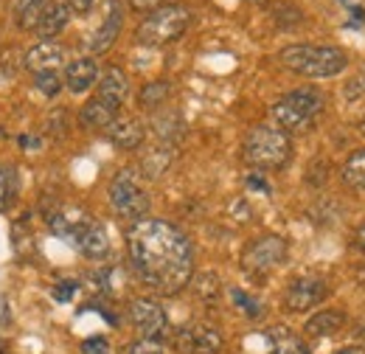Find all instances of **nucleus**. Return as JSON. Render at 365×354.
Wrapping results in <instances>:
<instances>
[{
    "label": "nucleus",
    "mask_w": 365,
    "mask_h": 354,
    "mask_svg": "<svg viewBox=\"0 0 365 354\" xmlns=\"http://www.w3.org/2000/svg\"><path fill=\"white\" fill-rule=\"evenodd\" d=\"M130 3H133V9H140V11H143V9H149V11H152V9L163 6V0H130Z\"/></svg>",
    "instance_id": "2f4dec72"
},
{
    "label": "nucleus",
    "mask_w": 365,
    "mask_h": 354,
    "mask_svg": "<svg viewBox=\"0 0 365 354\" xmlns=\"http://www.w3.org/2000/svg\"><path fill=\"white\" fill-rule=\"evenodd\" d=\"M0 354H3V340H0Z\"/></svg>",
    "instance_id": "58836bf2"
},
{
    "label": "nucleus",
    "mask_w": 365,
    "mask_h": 354,
    "mask_svg": "<svg viewBox=\"0 0 365 354\" xmlns=\"http://www.w3.org/2000/svg\"><path fill=\"white\" fill-rule=\"evenodd\" d=\"M93 6H96V0H68V9L76 14H88Z\"/></svg>",
    "instance_id": "c756f323"
},
{
    "label": "nucleus",
    "mask_w": 365,
    "mask_h": 354,
    "mask_svg": "<svg viewBox=\"0 0 365 354\" xmlns=\"http://www.w3.org/2000/svg\"><path fill=\"white\" fill-rule=\"evenodd\" d=\"M82 354H110V340L107 338H88L82 343Z\"/></svg>",
    "instance_id": "cd10ccee"
},
{
    "label": "nucleus",
    "mask_w": 365,
    "mask_h": 354,
    "mask_svg": "<svg viewBox=\"0 0 365 354\" xmlns=\"http://www.w3.org/2000/svg\"><path fill=\"white\" fill-rule=\"evenodd\" d=\"M250 3H264V0H250Z\"/></svg>",
    "instance_id": "4c0bfd02"
},
{
    "label": "nucleus",
    "mask_w": 365,
    "mask_h": 354,
    "mask_svg": "<svg viewBox=\"0 0 365 354\" xmlns=\"http://www.w3.org/2000/svg\"><path fill=\"white\" fill-rule=\"evenodd\" d=\"M323 113V96L315 88L292 90L273 104V118L284 133H309Z\"/></svg>",
    "instance_id": "20e7f679"
},
{
    "label": "nucleus",
    "mask_w": 365,
    "mask_h": 354,
    "mask_svg": "<svg viewBox=\"0 0 365 354\" xmlns=\"http://www.w3.org/2000/svg\"><path fill=\"white\" fill-rule=\"evenodd\" d=\"M343 326H346V315H343V312L323 310V312H315V315L307 320L304 332L312 335V338H329V335H337Z\"/></svg>",
    "instance_id": "a211bd4d"
},
{
    "label": "nucleus",
    "mask_w": 365,
    "mask_h": 354,
    "mask_svg": "<svg viewBox=\"0 0 365 354\" xmlns=\"http://www.w3.org/2000/svg\"><path fill=\"white\" fill-rule=\"evenodd\" d=\"M360 335H363V340H365V326H363V332H360Z\"/></svg>",
    "instance_id": "ea45409f"
},
{
    "label": "nucleus",
    "mask_w": 365,
    "mask_h": 354,
    "mask_svg": "<svg viewBox=\"0 0 365 354\" xmlns=\"http://www.w3.org/2000/svg\"><path fill=\"white\" fill-rule=\"evenodd\" d=\"M127 93H130V79H127V74L121 68H107L98 76V98L121 107L124 98H127Z\"/></svg>",
    "instance_id": "2eb2a0df"
},
{
    "label": "nucleus",
    "mask_w": 365,
    "mask_h": 354,
    "mask_svg": "<svg viewBox=\"0 0 365 354\" xmlns=\"http://www.w3.org/2000/svg\"><path fill=\"white\" fill-rule=\"evenodd\" d=\"M360 133L365 135V118H363V121H360Z\"/></svg>",
    "instance_id": "e433bc0d"
},
{
    "label": "nucleus",
    "mask_w": 365,
    "mask_h": 354,
    "mask_svg": "<svg viewBox=\"0 0 365 354\" xmlns=\"http://www.w3.org/2000/svg\"><path fill=\"white\" fill-rule=\"evenodd\" d=\"M169 161H172V152L166 149H158V152H152V155H146L143 158V172H146V177H160L163 175V169L169 166Z\"/></svg>",
    "instance_id": "393cba45"
},
{
    "label": "nucleus",
    "mask_w": 365,
    "mask_h": 354,
    "mask_svg": "<svg viewBox=\"0 0 365 354\" xmlns=\"http://www.w3.org/2000/svg\"><path fill=\"white\" fill-rule=\"evenodd\" d=\"M62 62H65V48L53 40H43L26 54V68L34 74H51Z\"/></svg>",
    "instance_id": "f8f14e48"
},
{
    "label": "nucleus",
    "mask_w": 365,
    "mask_h": 354,
    "mask_svg": "<svg viewBox=\"0 0 365 354\" xmlns=\"http://www.w3.org/2000/svg\"><path fill=\"white\" fill-rule=\"evenodd\" d=\"M220 278L214 275V273H200L197 278H194V293L202 298V301H217L220 298Z\"/></svg>",
    "instance_id": "4be33fe9"
},
{
    "label": "nucleus",
    "mask_w": 365,
    "mask_h": 354,
    "mask_svg": "<svg viewBox=\"0 0 365 354\" xmlns=\"http://www.w3.org/2000/svg\"><path fill=\"white\" fill-rule=\"evenodd\" d=\"M329 287L326 281L318 278V275H304V278H295L284 295V304L289 312H307L312 307H318L320 301L326 298Z\"/></svg>",
    "instance_id": "9d476101"
},
{
    "label": "nucleus",
    "mask_w": 365,
    "mask_h": 354,
    "mask_svg": "<svg viewBox=\"0 0 365 354\" xmlns=\"http://www.w3.org/2000/svg\"><path fill=\"white\" fill-rule=\"evenodd\" d=\"M37 90H40L43 96H56V93L62 90L59 74H56V71H51V74H37Z\"/></svg>",
    "instance_id": "bb28decb"
},
{
    "label": "nucleus",
    "mask_w": 365,
    "mask_h": 354,
    "mask_svg": "<svg viewBox=\"0 0 365 354\" xmlns=\"http://www.w3.org/2000/svg\"><path fill=\"white\" fill-rule=\"evenodd\" d=\"M175 346L182 354H217L222 349V335L214 326L194 323L175 332Z\"/></svg>",
    "instance_id": "1a4fd4ad"
},
{
    "label": "nucleus",
    "mask_w": 365,
    "mask_h": 354,
    "mask_svg": "<svg viewBox=\"0 0 365 354\" xmlns=\"http://www.w3.org/2000/svg\"><path fill=\"white\" fill-rule=\"evenodd\" d=\"M130 320H133V326L140 332L143 340H158L160 343L166 338V332H169L166 312H163V307L158 301H152V298H135L130 304Z\"/></svg>",
    "instance_id": "6e6552de"
},
{
    "label": "nucleus",
    "mask_w": 365,
    "mask_h": 354,
    "mask_svg": "<svg viewBox=\"0 0 365 354\" xmlns=\"http://www.w3.org/2000/svg\"><path fill=\"white\" fill-rule=\"evenodd\" d=\"M48 0H11V14H14V26L17 29H34Z\"/></svg>",
    "instance_id": "6ab92c4d"
},
{
    "label": "nucleus",
    "mask_w": 365,
    "mask_h": 354,
    "mask_svg": "<svg viewBox=\"0 0 365 354\" xmlns=\"http://www.w3.org/2000/svg\"><path fill=\"white\" fill-rule=\"evenodd\" d=\"M230 298H233V304L245 312L247 318H259V315H262V301H259V298H253V295H247L245 290L233 287V290H230Z\"/></svg>",
    "instance_id": "b1692460"
},
{
    "label": "nucleus",
    "mask_w": 365,
    "mask_h": 354,
    "mask_svg": "<svg viewBox=\"0 0 365 354\" xmlns=\"http://www.w3.org/2000/svg\"><path fill=\"white\" fill-rule=\"evenodd\" d=\"M110 206H113L115 214H121L124 220L133 222L143 220L149 214V197H146V191L140 188L138 177L130 169H124V172H118L113 177V183H110Z\"/></svg>",
    "instance_id": "423d86ee"
},
{
    "label": "nucleus",
    "mask_w": 365,
    "mask_h": 354,
    "mask_svg": "<svg viewBox=\"0 0 365 354\" xmlns=\"http://www.w3.org/2000/svg\"><path fill=\"white\" fill-rule=\"evenodd\" d=\"M287 259V242L281 236H262L250 242L242 253V267L253 275H264Z\"/></svg>",
    "instance_id": "0eeeda50"
},
{
    "label": "nucleus",
    "mask_w": 365,
    "mask_h": 354,
    "mask_svg": "<svg viewBox=\"0 0 365 354\" xmlns=\"http://www.w3.org/2000/svg\"><path fill=\"white\" fill-rule=\"evenodd\" d=\"M9 320H11L9 298H6V295H0V329H3V326H9Z\"/></svg>",
    "instance_id": "7c9ffc66"
},
{
    "label": "nucleus",
    "mask_w": 365,
    "mask_h": 354,
    "mask_svg": "<svg viewBox=\"0 0 365 354\" xmlns=\"http://www.w3.org/2000/svg\"><path fill=\"white\" fill-rule=\"evenodd\" d=\"M3 354H6V352H3Z\"/></svg>",
    "instance_id": "a19ab883"
},
{
    "label": "nucleus",
    "mask_w": 365,
    "mask_h": 354,
    "mask_svg": "<svg viewBox=\"0 0 365 354\" xmlns=\"http://www.w3.org/2000/svg\"><path fill=\"white\" fill-rule=\"evenodd\" d=\"M343 180L349 188H360L365 191V149H357L349 155L346 166H343Z\"/></svg>",
    "instance_id": "412c9836"
},
{
    "label": "nucleus",
    "mask_w": 365,
    "mask_h": 354,
    "mask_svg": "<svg viewBox=\"0 0 365 354\" xmlns=\"http://www.w3.org/2000/svg\"><path fill=\"white\" fill-rule=\"evenodd\" d=\"M20 146H23V149H37V146H40V138H29V135H23V138H20Z\"/></svg>",
    "instance_id": "f704fd0d"
},
{
    "label": "nucleus",
    "mask_w": 365,
    "mask_h": 354,
    "mask_svg": "<svg viewBox=\"0 0 365 354\" xmlns=\"http://www.w3.org/2000/svg\"><path fill=\"white\" fill-rule=\"evenodd\" d=\"M166 96H169V82H152L140 90V104L152 110V107H160L166 101Z\"/></svg>",
    "instance_id": "5701e85b"
},
{
    "label": "nucleus",
    "mask_w": 365,
    "mask_h": 354,
    "mask_svg": "<svg viewBox=\"0 0 365 354\" xmlns=\"http://www.w3.org/2000/svg\"><path fill=\"white\" fill-rule=\"evenodd\" d=\"M191 23V11L180 6V3H163L158 9H152L140 26H138L135 37L140 45H149V48H158V45H169L175 40H180L182 31L188 29Z\"/></svg>",
    "instance_id": "39448f33"
},
{
    "label": "nucleus",
    "mask_w": 365,
    "mask_h": 354,
    "mask_svg": "<svg viewBox=\"0 0 365 354\" xmlns=\"http://www.w3.org/2000/svg\"><path fill=\"white\" fill-rule=\"evenodd\" d=\"M278 59L284 68L307 79H331L349 65L346 51L334 45H287Z\"/></svg>",
    "instance_id": "f03ea898"
},
{
    "label": "nucleus",
    "mask_w": 365,
    "mask_h": 354,
    "mask_svg": "<svg viewBox=\"0 0 365 354\" xmlns=\"http://www.w3.org/2000/svg\"><path fill=\"white\" fill-rule=\"evenodd\" d=\"M242 158L245 163H250L253 169H281L289 163L292 158V141L289 135L278 127H267V124H259L253 127L250 133L245 135V143H242Z\"/></svg>",
    "instance_id": "7ed1b4c3"
},
{
    "label": "nucleus",
    "mask_w": 365,
    "mask_h": 354,
    "mask_svg": "<svg viewBox=\"0 0 365 354\" xmlns=\"http://www.w3.org/2000/svg\"><path fill=\"white\" fill-rule=\"evenodd\" d=\"M130 265L155 293L175 295L194 275V248L178 225L166 220H138L127 233Z\"/></svg>",
    "instance_id": "f257e3e1"
},
{
    "label": "nucleus",
    "mask_w": 365,
    "mask_h": 354,
    "mask_svg": "<svg viewBox=\"0 0 365 354\" xmlns=\"http://www.w3.org/2000/svg\"><path fill=\"white\" fill-rule=\"evenodd\" d=\"M130 354H166L158 340H138L130 346Z\"/></svg>",
    "instance_id": "c85d7f7f"
},
{
    "label": "nucleus",
    "mask_w": 365,
    "mask_h": 354,
    "mask_svg": "<svg viewBox=\"0 0 365 354\" xmlns=\"http://www.w3.org/2000/svg\"><path fill=\"white\" fill-rule=\"evenodd\" d=\"M96 79H98V65L93 62L91 56H82V59H73V62H68V68H65V85L71 93H85V90H91L96 85Z\"/></svg>",
    "instance_id": "4468645a"
},
{
    "label": "nucleus",
    "mask_w": 365,
    "mask_h": 354,
    "mask_svg": "<svg viewBox=\"0 0 365 354\" xmlns=\"http://www.w3.org/2000/svg\"><path fill=\"white\" fill-rule=\"evenodd\" d=\"M107 138L118 146V149H138L143 141V127L135 118H115L107 127Z\"/></svg>",
    "instance_id": "f3484780"
},
{
    "label": "nucleus",
    "mask_w": 365,
    "mask_h": 354,
    "mask_svg": "<svg viewBox=\"0 0 365 354\" xmlns=\"http://www.w3.org/2000/svg\"><path fill=\"white\" fill-rule=\"evenodd\" d=\"M121 26H124V6H121V0H107L104 20H101V26L93 31L88 48H91L93 54H104L107 48H113V43L118 40Z\"/></svg>",
    "instance_id": "9b49d317"
},
{
    "label": "nucleus",
    "mask_w": 365,
    "mask_h": 354,
    "mask_svg": "<svg viewBox=\"0 0 365 354\" xmlns=\"http://www.w3.org/2000/svg\"><path fill=\"white\" fill-rule=\"evenodd\" d=\"M76 293H79V281H73V278H68V281H56L53 290H51L53 301H59V304H68Z\"/></svg>",
    "instance_id": "a878e982"
},
{
    "label": "nucleus",
    "mask_w": 365,
    "mask_h": 354,
    "mask_svg": "<svg viewBox=\"0 0 365 354\" xmlns=\"http://www.w3.org/2000/svg\"><path fill=\"white\" fill-rule=\"evenodd\" d=\"M247 186H250V188H259V191H270L267 180H262L259 175H250V177H247Z\"/></svg>",
    "instance_id": "473e14b6"
},
{
    "label": "nucleus",
    "mask_w": 365,
    "mask_h": 354,
    "mask_svg": "<svg viewBox=\"0 0 365 354\" xmlns=\"http://www.w3.org/2000/svg\"><path fill=\"white\" fill-rule=\"evenodd\" d=\"M68 20H71L68 3H62V0H48L43 14H40V20H37V26H34V31H37L43 40H51V37L62 34V29L68 26Z\"/></svg>",
    "instance_id": "ddd939ff"
},
{
    "label": "nucleus",
    "mask_w": 365,
    "mask_h": 354,
    "mask_svg": "<svg viewBox=\"0 0 365 354\" xmlns=\"http://www.w3.org/2000/svg\"><path fill=\"white\" fill-rule=\"evenodd\" d=\"M267 338L273 343V354H309L307 352V343L298 335H292L289 329H284V326L267 329Z\"/></svg>",
    "instance_id": "aec40b11"
},
{
    "label": "nucleus",
    "mask_w": 365,
    "mask_h": 354,
    "mask_svg": "<svg viewBox=\"0 0 365 354\" xmlns=\"http://www.w3.org/2000/svg\"><path fill=\"white\" fill-rule=\"evenodd\" d=\"M354 245H357V251L365 253V222H360L357 231H354Z\"/></svg>",
    "instance_id": "72a5a7b5"
},
{
    "label": "nucleus",
    "mask_w": 365,
    "mask_h": 354,
    "mask_svg": "<svg viewBox=\"0 0 365 354\" xmlns=\"http://www.w3.org/2000/svg\"><path fill=\"white\" fill-rule=\"evenodd\" d=\"M334 354H365L363 346H349V349H340V352H334Z\"/></svg>",
    "instance_id": "c9c22d12"
},
{
    "label": "nucleus",
    "mask_w": 365,
    "mask_h": 354,
    "mask_svg": "<svg viewBox=\"0 0 365 354\" xmlns=\"http://www.w3.org/2000/svg\"><path fill=\"white\" fill-rule=\"evenodd\" d=\"M115 118H118V107L104 101V98H98V96H93L91 101L82 107V113H79V121L88 130H107Z\"/></svg>",
    "instance_id": "dca6fc26"
}]
</instances>
